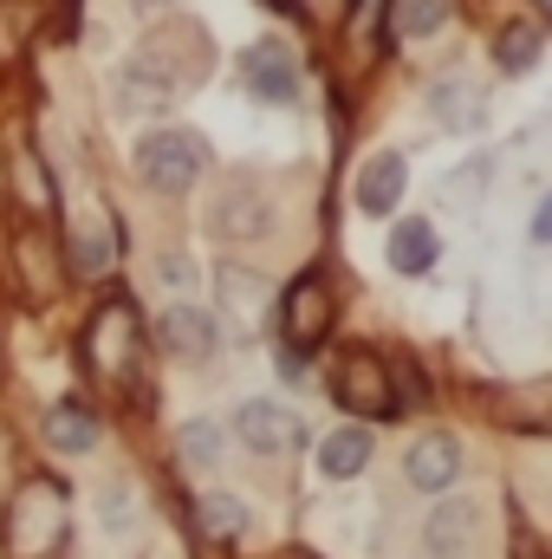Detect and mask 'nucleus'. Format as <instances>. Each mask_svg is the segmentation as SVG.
I'll return each mask as SVG.
<instances>
[{
  "label": "nucleus",
  "mask_w": 552,
  "mask_h": 559,
  "mask_svg": "<svg viewBox=\"0 0 552 559\" xmlns=\"http://www.w3.org/2000/svg\"><path fill=\"white\" fill-rule=\"evenodd\" d=\"M221 455H228V429H221V423H208V417L182 423V462H189L195 475H215Z\"/></svg>",
  "instance_id": "f8f14e48"
},
{
  "label": "nucleus",
  "mask_w": 552,
  "mask_h": 559,
  "mask_svg": "<svg viewBox=\"0 0 552 559\" xmlns=\"http://www.w3.org/2000/svg\"><path fill=\"white\" fill-rule=\"evenodd\" d=\"M364 462H371V436L364 429H332L319 442V475H332V481H351Z\"/></svg>",
  "instance_id": "9b49d317"
},
{
  "label": "nucleus",
  "mask_w": 552,
  "mask_h": 559,
  "mask_svg": "<svg viewBox=\"0 0 552 559\" xmlns=\"http://www.w3.org/2000/svg\"><path fill=\"white\" fill-rule=\"evenodd\" d=\"M404 189H410V169H404V156L397 150H377V156H364V169H358V209L364 215H391L397 202H404Z\"/></svg>",
  "instance_id": "0eeeda50"
},
{
  "label": "nucleus",
  "mask_w": 552,
  "mask_h": 559,
  "mask_svg": "<svg viewBox=\"0 0 552 559\" xmlns=\"http://www.w3.org/2000/svg\"><path fill=\"white\" fill-rule=\"evenodd\" d=\"M475 534H481V508L475 501H442L435 514H429V527H422V540H429V559H468L475 547Z\"/></svg>",
  "instance_id": "6e6552de"
},
{
  "label": "nucleus",
  "mask_w": 552,
  "mask_h": 559,
  "mask_svg": "<svg viewBox=\"0 0 552 559\" xmlns=\"http://www.w3.org/2000/svg\"><path fill=\"white\" fill-rule=\"evenodd\" d=\"M547 13H552V0H547Z\"/></svg>",
  "instance_id": "5701e85b"
},
{
  "label": "nucleus",
  "mask_w": 552,
  "mask_h": 559,
  "mask_svg": "<svg viewBox=\"0 0 552 559\" xmlns=\"http://www.w3.org/2000/svg\"><path fill=\"white\" fill-rule=\"evenodd\" d=\"M422 105H429V118H435L442 131H475L481 111H488V92L475 85V72H442V79L422 92Z\"/></svg>",
  "instance_id": "20e7f679"
},
{
  "label": "nucleus",
  "mask_w": 552,
  "mask_h": 559,
  "mask_svg": "<svg viewBox=\"0 0 552 559\" xmlns=\"http://www.w3.org/2000/svg\"><path fill=\"white\" fill-rule=\"evenodd\" d=\"M208 228L228 235V241H248V235H267L274 228V202L248 182H228L215 202H208Z\"/></svg>",
  "instance_id": "39448f33"
},
{
  "label": "nucleus",
  "mask_w": 552,
  "mask_h": 559,
  "mask_svg": "<svg viewBox=\"0 0 552 559\" xmlns=\"http://www.w3.org/2000/svg\"><path fill=\"white\" fill-rule=\"evenodd\" d=\"M202 527L221 534V540H235V534L248 527V508H241L235 495H202Z\"/></svg>",
  "instance_id": "a211bd4d"
},
{
  "label": "nucleus",
  "mask_w": 552,
  "mask_h": 559,
  "mask_svg": "<svg viewBox=\"0 0 552 559\" xmlns=\"http://www.w3.org/2000/svg\"><path fill=\"white\" fill-rule=\"evenodd\" d=\"M46 442H52V449H65V455H85V449L98 442V423L85 417L79 404H59V411L46 417Z\"/></svg>",
  "instance_id": "4468645a"
},
{
  "label": "nucleus",
  "mask_w": 552,
  "mask_h": 559,
  "mask_svg": "<svg viewBox=\"0 0 552 559\" xmlns=\"http://www.w3.org/2000/svg\"><path fill=\"white\" fill-rule=\"evenodd\" d=\"M131 514H137V495H131V488H124V481H118V488H105V495H98V521H105V527H111V521H118V527H124V521H131Z\"/></svg>",
  "instance_id": "aec40b11"
},
{
  "label": "nucleus",
  "mask_w": 552,
  "mask_h": 559,
  "mask_svg": "<svg viewBox=\"0 0 552 559\" xmlns=\"http://www.w3.org/2000/svg\"><path fill=\"white\" fill-rule=\"evenodd\" d=\"M137 176L149 189H195L208 176V143L182 124H156L149 138H137Z\"/></svg>",
  "instance_id": "f257e3e1"
},
{
  "label": "nucleus",
  "mask_w": 552,
  "mask_h": 559,
  "mask_svg": "<svg viewBox=\"0 0 552 559\" xmlns=\"http://www.w3.org/2000/svg\"><path fill=\"white\" fill-rule=\"evenodd\" d=\"M404 475H410V488H422V495L455 488V475H461V449H455V436H422L410 455H404Z\"/></svg>",
  "instance_id": "1a4fd4ad"
},
{
  "label": "nucleus",
  "mask_w": 552,
  "mask_h": 559,
  "mask_svg": "<svg viewBox=\"0 0 552 559\" xmlns=\"http://www.w3.org/2000/svg\"><path fill=\"white\" fill-rule=\"evenodd\" d=\"M345 404H391L384 384H377V365L371 358H345V384H338Z\"/></svg>",
  "instance_id": "f3484780"
},
{
  "label": "nucleus",
  "mask_w": 552,
  "mask_h": 559,
  "mask_svg": "<svg viewBox=\"0 0 552 559\" xmlns=\"http://www.w3.org/2000/svg\"><path fill=\"white\" fill-rule=\"evenodd\" d=\"M241 79H248V92H254L261 105H286V98L299 92V59H292V46H286L279 33H267V39L248 46Z\"/></svg>",
  "instance_id": "7ed1b4c3"
},
{
  "label": "nucleus",
  "mask_w": 552,
  "mask_h": 559,
  "mask_svg": "<svg viewBox=\"0 0 552 559\" xmlns=\"http://www.w3.org/2000/svg\"><path fill=\"white\" fill-rule=\"evenodd\" d=\"M540 52H547V33H540L533 20H514V26L501 33V46H494L501 72H527V66H540Z\"/></svg>",
  "instance_id": "ddd939ff"
},
{
  "label": "nucleus",
  "mask_w": 552,
  "mask_h": 559,
  "mask_svg": "<svg viewBox=\"0 0 552 559\" xmlns=\"http://www.w3.org/2000/svg\"><path fill=\"white\" fill-rule=\"evenodd\" d=\"M111 254H118V235H105V222H85V228H79V261L98 274Z\"/></svg>",
  "instance_id": "6ab92c4d"
},
{
  "label": "nucleus",
  "mask_w": 552,
  "mask_h": 559,
  "mask_svg": "<svg viewBox=\"0 0 552 559\" xmlns=\"http://www.w3.org/2000/svg\"><path fill=\"white\" fill-rule=\"evenodd\" d=\"M235 436H241V449H254V455H292L299 442H305V429L299 417L274 404V397H248L241 411H235Z\"/></svg>",
  "instance_id": "f03ea898"
},
{
  "label": "nucleus",
  "mask_w": 552,
  "mask_h": 559,
  "mask_svg": "<svg viewBox=\"0 0 552 559\" xmlns=\"http://www.w3.org/2000/svg\"><path fill=\"white\" fill-rule=\"evenodd\" d=\"M156 338H163L169 358H189V365L221 352V325H215V312H202V306H169V312L156 319Z\"/></svg>",
  "instance_id": "423d86ee"
},
{
  "label": "nucleus",
  "mask_w": 552,
  "mask_h": 559,
  "mask_svg": "<svg viewBox=\"0 0 552 559\" xmlns=\"http://www.w3.org/2000/svg\"><path fill=\"white\" fill-rule=\"evenodd\" d=\"M319 325H325V293H319V280H299L292 299H286V332L292 338H319Z\"/></svg>",
  "instance_id": "2eb2a0df"
},
{
  "label": "nucleus",
  "mask_w": 552,
  "mask_h": 559,
  "mask_svg": "<svg viewBox=\"0 0 552 559\" xmlns=\"http://www.w3.org/2000/svg\"><path fill=\"white\" fill-rule=\"evenodd\" d=\"M533 241H540V248H552V195L533 209Z\"/></svg>",
  "instance_id": "4be33fe9"
},
{
  "label": "nucleus",
  "mask_w": 552,
  "mask_h": 559,
  "mask_svg": "<svg viewBox=\"0 0 552 559\" xmlns=\"http://www.w3.org/2000/svg\"><path fill=\"white\" fill-rule=\"evenodd\" d=\"M435 254H442L435 222H397V228H391V267H397V274H429Z\"/></svg>",
  "instance_id": "9d476101"
},
{
  "label": "nucleus",
  "mask_w": 552,
  "mask_h": 559,
  "mask_svg": "<svg viewBox=\"0 0 552 559\" xmlns=\"http://www.w3.org/2000/svg\"><path fill=\"white\" fill-rule=\"evenodd\" d=\"M397 33L404 39H429V33H442V20H448V0H397Z\"/></svg>",
  "instance_id": "dca6fc26"
},
{
  "label": "nucleus",
  "mask_w": 552,
  "mask_h": 559,
  "mask_svg": "<svg viewBox=\"0 0 552 559\" xmlns=\"http://www.w3.org/2000/svg\"><path fill=\"white\" fill-rule=\"evenodd\" d=\"M156 280L182 293V286H195V261H189V254H163V261H156Z\"/></svg>",
  "instance_id": "412c9836"
}]
</instances>
